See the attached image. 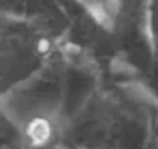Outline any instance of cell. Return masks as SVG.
Here are the masks:
<instances>
[{
  "mask_svg": "<svg viewBox=\"0 0 158 149\" xmlns=\"http://www.w3.org/2000/svg\"><path fill=\"white\" fill-rule=\"evenodd\" d=\"M53 125L48 119H32L27 125H26V135L34 146H44L51 141L53 137Z\"/></svg>",
  "mask_w": 158,
  "mask_h": 149,
  "instance_id": "cell-1",
  "label": "cell"
},
{
  "mask_svg": "<svg viewBox=\"0 0 158 149\" xmlns=\"http://www.w3.org/2000/svg\"><path fill=\"white\" fill-rule=\"evenodd\" d=\"M53 51H55V42L49 36L39 34L32 41V53L38 58H49L53 54Z\"/></svg>",
  "mask_w": 158,
  "mask_h": 149,
  "instance_id": "cell-2",
  "label": "cell"
}]
</instances>
